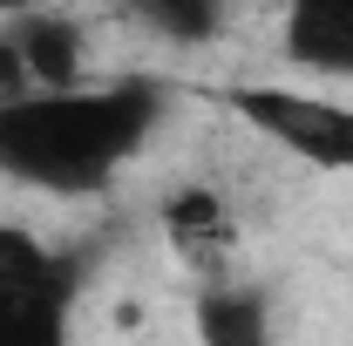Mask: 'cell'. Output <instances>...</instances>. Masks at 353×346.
Returning a JSON list of instances; mask_svg holds the SVG:
<instances>
[{"mask_svg":"<svg viewBox=\"0 0 353 346\" xmlns=\"http://www.w3.org/2000/svg\"><path fill=\"white\" fill-rule=\"evenodd\" d=\"M170 116V88L157 75H116V82H82L54 95H21L0 102V176L41 197H102L123 163L150 150V136Z\"/></svg>","mask_w":353,"mask_h":346,"instance_id":"1","label":"cell"},{"mask_svg":"<svg viewBox=\"0 0 353 346\" xmlns=\"http://www.w3.org/2000/svg\"><path fill=\"white\" fill-rule=\"evenodd\" d=\"M224 109L272 150L299 156L306 170L353 176V102H340V95H312V88H285V82H231Z\"/></svg>","mask_w":353,"mask_h":346,"instance_id":"2","label":"cell"},{"mask_svg":"<svg viewBox=\"0 0 353 346\" xmlns=\"http://www.w3.org/2000/svg\"><path fill=\"white\" fill-rule=\"evenodd\" d=\"M0 34L14 41L28 82L54 95V88H82V68H88V28L61 7H28V14H7Z\"/></svg>","mask_w":353,"mask_h":346,"instance_id":"3","label":"cell"},{"mask_svg":"<svg viewBox=\"0 0 353 346\" xmlns=\"http://www.w3.org/2000/svg\"><path fill=\"white\" fill-rule=\"evenodd\" d=\"M279 48L306 75L353 82V0H299V7H285Z\"/></svg>","mask_w":353,"mask_h":346,"instance_id":"4","label":"cell"},{"mask_svg":"<svg viewBox=\"0 0 353 346\" xmlns=\"http://www.w3.org/2000/svg\"><path fill=\"white\" fill-rule=\"evenodd\" d=\"M190 326H197V346H279L265 285L231 278V272L197 285V299H190Z\"/></svg>","mask_w":353,"mask_h":346,"instance_id":"5","label":"cell"},{"mask_svg":"<svg viewBox=\"0 0 353 346\" xmlns=\"http://www.w3.org/2000/svg\"><path fill=\"white\" fill-rule=\"evenodd\" d=\"M163 238H170L176 258H190L197 272L224 278V258L238 245V224H231V211H224V197L211 183H176L163 197Z\"/></svg>","mask_w":353,"mask_h":346,"instance_id":"6","label":"cell"},{"mask_svg":"<svg viewBox=\"0 0 353 346\" xmlns=\"http://www.w3.org/2000/svg\"><path fill=\"white\" fill-rule=\"evenodd\" d=\"M88 285H7L0 278V346H75V305Z\"/></svg>","mask_w":353,"mask_h":346,"instance_id":"7","label":"cell"},{"mask_svg":"<svg viewBox=\"0 0 353 346\" xmlns=\"http://www.w3.org/2000/svg\"><path fill=\"white\" fill-rule=\"evenodd\" d=\"M0 278L7 285H54V278L88 285V252H61V245H48L41 231L0 217Z\"/></svg>","mask_w":353,"mask_h":346,"instance_id":"8","label":"cell"},{"mask_svg":"<svg viewBox=\"0 0 353 346\" xmlns=\"http://www.w3.org/2000/svg\"><path fill=\"white\" fill-rule=\"evenodd\" d=\"M130 21L150 28L157 41H170V48H211L231 28V14H224L218 0H136Z\"/></svg>","mask_w":353,"mask_h":346,"instance_id":"9","label":"cell"},{"mask_svg":"<svg viewBox=\"0 0 353 346\" xmlns=\"http://www.w3.org/2000/svg\"><path fill=\"white\" fill-rule=\"evenodd\" d=\"M21 95H34V82H28V68H21L14 41L0 34V102H21Z\"/></svg>","mask_w":353,"mask_h":346,"instance_id":"10","label":"cell"}]
</instances>
